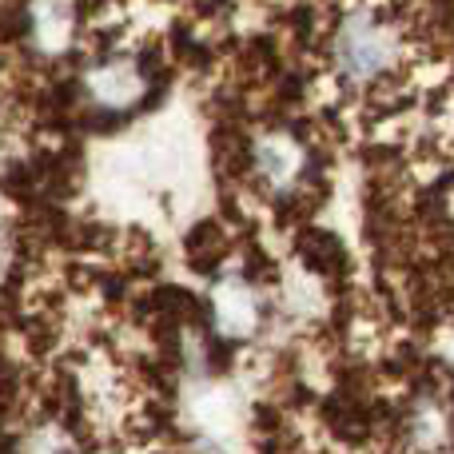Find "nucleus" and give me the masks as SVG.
Returning a JSON list of instances; mask_svg holds the SVG:
<instances>
[{"instance_id": "2", "label": "nucleus", "mask_w": 454, "mask_h": 454, "mask_svg": "<svg viewBox=\"0 0 454 454\" xmlns=\"http://www.w3.org/2000/svg\"><path fill=\"white\" fill-rule=\"evenodd\" d=\"M88 84H92L96 100L112 104V108L136 100V92H140V76H136V68L128 60H112V64H104V68H96L92 76H88Z\"/></svg>"}, {"instance_id": "1", "label": "nucleus", "mask_w": 454, "mask_h": 454, "mask_svg": "<svg viewBox=\"0 0 454 454\" xmlns=\"http://www.w3.org/2000/svg\"><path fill=\"white\" fill-rule=\"evenodd\" d=\"M339 56H343V68L351 76H371V72H379L391 60V40H387V32L379 24H351L343 32Z\"/></svg>"}]
</instances>
